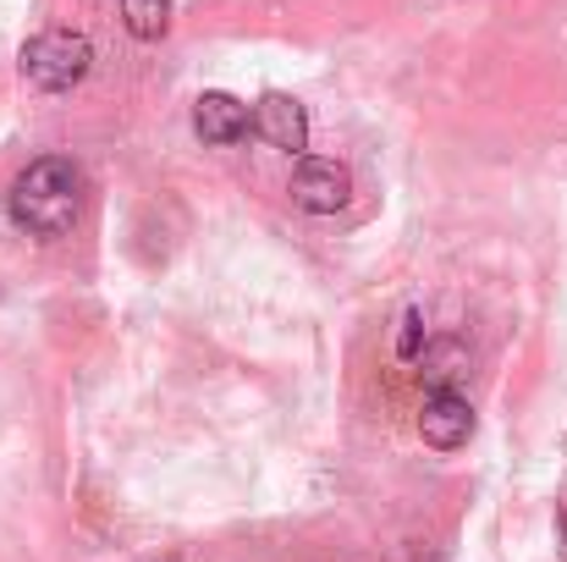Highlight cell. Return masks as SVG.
Masks as SVG:
<instances>
[{"label":"cell","instance_id":"6","mask_svg":"<svg viewBox=\"0 0 567 562\" xmlns=\"http://www.w3.org/2000/svg\"><path fill=\"white\" fill-rule=\"evenodd\" d=\"M254 133L270 144V150H287V155H303L309 150V116L292 94H265L254 105Z\"/></svg>","mask_w":567,"mask_h":562},{"label":"cell","instance_id":"5","mask_svg":"<svg viewBox=\"0 0 567 562\" xmlns=\"http://www.w3.org/2000/svg\"><path fill=\"white\" fill-rule=\"evenodd\" d=\"M193 133H198L204 144L226 150V144H243V139L254 133V116H248V105H243L237 94L209 89V94H198V105H193Z\"/></svg>","mask_w":567,"mask_h":562},{"label":"cell","instance_id":"1","mask_svg":"<svg viewBox=\"0 0 567 562\" xmlns=\"http://www.w3.org/2000/svg\"><path fill=\"white\" fill-rule=\"evenodd\" d=\"M78 215H83V172L66 155H44L11 183V221L33 237H66Z\"/></svg>","mask_w":567,"mask_h":562},{"label":"cell","instance_id":"3","mask_svg":"<svg viewBox=\"0 0 567 562\" xmlns=\"http://www.w3.org/2000/svg\"><path fill=\"white\" fill-rule=\"evenodd\" d=\"M348 198H353V172H348L342 161L298 155V166H292V204H298V210H309V215H337Z\"/></svg>","mask_w":567,"mask_h":562},{"label":"cell","instance_id":"4","mask_svg":"<svg viewBox=\"0 0 567 562\" xmlns=\"http://www.w3.org/2000/svg\"><path fill=\"white\" fill-rule=\"evenodd\" d=\"M419 436L424 447L435 452H457L468 436H474V408L457 386H430L424 391V408H419Z\"/></svg>","mask_w":567,"mask_h":562},{"label":"cell","instance_id":"2","mask_svg":"<svg viewBox=\"0 0 567 562\" xmlns=\"http://www.w3.org/2000/svg\"><path fill=\"white\" fill-rule=\"evenodd\" d=\"M89 67H94V44L83 33H72V28H44L22 44V78L33 89H44V94L78 89L89 78Z\"/></svg>","mask_w":567,"mask_h":562},{"label":"cell","instance_id":"7","mask_svg":"<svg viewBox=\"0 0 567 562\" xmlns=\"http://www.w3.org/2000/svg\"><path fill=\"white\" fill-rule=\"evenodd\" d=\"M122 22H127L133 39L155 44V39H166V28H172V0H122Z\"/></svg>","mask_w":567,"mask_h":562},{"label":"cell","instance_id":"8","mask_svg":"<svg viewBox=\"0 0 567 562\" xmlns=\"http://www.w3.org/2000/svg\"><path fill=\"white\" fill-rule=\"evenodd\" d=\"M396 354H402L408 365H419V359H424V315H419V309H408V315H402V337H396Z\"/></svg>","mask_w":567,"mask_h":562}]
</instances>
